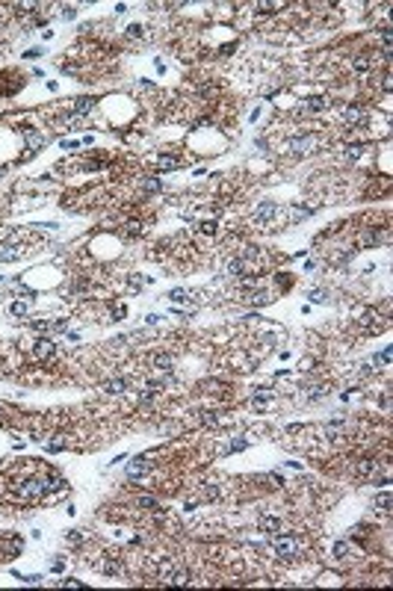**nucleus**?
<instances>
[{"mask_svg": "<svg viewBox=\"0 0 393 591\" xmlns=\"http://www.w3.org/2000/svg\"><path fill=\"white\" fill-rule=\"evenodd\" d=\"M346 553H349V544H346V541H337V544H334V556H337V559H346Z\"/></svg>", "mask_w": 393, "mask_h": 591, "instance_id": "22", "label": "nucleus"}, {"mask_svg": "<svg viewBox=\"0 0 393 591\" xmlns=\"http://www.w3.org/2000/svg\"><path fill=\"white\" fill-rule=\"evenodd\" d=\"M378 243H381V234H378V231H364V234L358 237V245H364V248L378 245Z\"/></svg>", "mask_w": 393, "mask_h": 591, "instance_id": "14", "label": "nucleus"}, {"mask_svg": "<svg viewBox=\"0 0 393 591\" xmlns=\"http://www.w3.org/2000/svg\"><path fill=\"white\" fill-rule=\"evenodd\" d=\"M245 447H248L245 440H234V443H231V450H245Z\"/></svg>", "mask_w": 393, "mask_h": 591, "instance_id": "37", "label": "nucleus"}, {"mask_svg": "<svg viewBox=\"0 0 393 591\" xmlns=\"http://www.w3.org/2000/svg\"><path fill=\"white\" fill-rule=\"evenodd\" d=\"M376 511H381V514H390V494H381V497H376Z\"/></svg>", "mask_w": 393, "mask_h": 591, "instance_id": "17", "label": "nucleus"}, {"mask_svg": "<svg viewBox=\"0 0 393 591\" xmlns=\"http://www.w3.org/2000/svg\"><path fill=\"white\" fill-rule=\"evenodd\" d=\"M24 139H27V151H30V154H33V151H39V148L45 145V136H42L39 130H30V127L24 130Z\"/></svg>", "mask_w": 393, "mask_h": 591, "instance_id": "9", "label": "nucleus"}, {"mask_svg": "<svg viewBox=\"0 0 393 591\" xmlns=\"http://www.w3.org/2000/svg\"><path fill=\"white\" fill-rule=\"evenodd\" d=\"M148 364H151L154 369H166V373L171 369V358H169V355H151V358H148Z\"/></svg>", "mask_w": 393, "mask_h": 591, "instance_id": "15", "label": "nucleus"}, {"mask_svg": "<svg viewBox=\"0 0 393 591\" xmlns=\"http://www.w3.org/2000/svg\"><path fill=\"white\" fill-rule=\"evenodd\" d=\"M308 106L316 113V109H323V106H325V98H310V101H308Z\"/></svg>", "mask_w": 393, "mask_h": 591, "instance_id": "28", "label": "nucleus"}, {"mask_svg": "<svg viewBox=\"0 0 393 591\" xmlns=\"http://www.w3.org/2000/svg\"><path fill=\"white\" fill-rule=\"evenodd\" d=\"M260 266H263V254L248 248L245 254H239L237 261L228 263V272L231 275H260Z\"/></svg>", "mask_w": 393, "mask_h": 591, "instance_id": "1", "label": "nucleus"}, {"mask_svg": "<svg viewBox=\"0 0 393 591\" xmlns=\"http://www.w3.org/2000/svg\"><path fill=\"white\" fill-rule=\"evenodd\" d=\"M204 500H219V488L210 485V482H204Z\"/></svg>", "mask_w": 393, "mask_h": 591, "instance_id": "19", "label": "nucleus"}, {"mask_svg": "<svg viewBox=\"0 0 393 591\" xmlns=\"http://www.w3.org/2000/svg\"><path fill=\"white\" fill-rule=\"evenodd\" d=\"M290 148H293L296 154H310L313 148H316V136H310V133H308V136H299V139L290 142Z\"/></svg>", "mask_w": 393, "mask_h": 591, "instance_id": "7", "label": "nucleus"}, {"mask_svg": "<svg viewBox=\"0 0 393 591\" xmlns=\"http://www.w3.org/2000/svg\"><path fill=\"white\" fill-rule=\"evenodd\" d=\"M160 169H163V172H166V169H177V160H174V157H163V160H160Z\"/></svg>", "mask_w": 393, "mask_h": 591, "instance_id": "24", "label": "nucleus"}, {"mask_svg": "<svg viewBox=\"0 0 393 591\" xmlns=\"http://www.w3.org/2000/svg\"><path fill=\"white\" fill-rule=\"evenodd\" d=\"M169 299H171V302H184V299H189V296H187L184 290H171V293H169Z\"/></svg>", "mask_w": 393, "mask_h": 591, "instance_id": "27", "label": "nucleus"}, {"mask_svg": "<svg viewBox=\"0 0 393 591\" xmlns=\"http://www.w3.org/2000/svg\"><path fill=\"white\" fill-rule=\"evenodd\" d=\"M27 311H30V308H27V302H15V305H12V313H15V316H24Z\"/></svg>", "mask_w": 393, "mask_h": 591, "instance_id": "25", "label": "nucleus"}, {"mask_svg": "<svg viewBox=\"0 0 393 591\" xmlns=\"http://www.w3.org/2000/svg\"><path fill=\"white\" fill-rule=\"evenodd\" d=\"M160 190H163L160 177H151V180H145V192H160Z\"/></svg>", "mask_w": 393, "mask_h": 591, "instance_id": "20", "label": "nucleus"}, {"mask_svg": "<svg viewBox=\"0 0 393 591\" xmlns=\"http://www.w3.org/2000/svg\"><path fill=\"white\" fill-rule=\"evenodd\" d=\"M343 119H346V124H364L367 122V109L364 106H346Z\"/></svg>", "mask_w": 393, "mask_h": 591, "instance_id": "8", "label": "nucleus"}, {"mask_svg": "<svg viewBox=\"0 0 393 591\" xmlns=\"http://www.w3.org/2000/svg\"><path fill=\"white\" fill-rule=\"evenodd\" d=\"M257 529H260V532H278V529H281V521H278L275 514H263L260 521H257Z\"/></svg>", "mask_w": 393, "mask_h": 591, "instance_id": "10", "label": "nucleus"}, {"mask_svg": "<svg viewBox=\"0 0 393 591\" xmlns=\"http://www.w3.org/2000/svg\"><path fill=\"white\" fill-rule=\"evenodd\" d=\"M257 9H263V15H272V9H278V3H260Z\"/></svg>", "mask_w": 393, "mask_h": 591, "instance_id": "35", "label": "nucleus"}, {"mask_svg": "<svg viewBox=\"0 0 393 591\" xmlns=\"http://www.w3.org/2000/svg\"><path fill=\"white\" fill-rule=\"evenodd\" d=\"M278 213H281V207H278L275 201H263V204L255 210V219H257V225H269Z\"/></svg>", "mask_w": 393, "mask_h": 591, "instance_id": "4", "label": "nucleus"}, {"mask_svg": "<svg viewBox=\"0 0 393 591\" xmlns=\"http://www.w3.org/2000/svg\"><path fill=\"white\" fill-rule=\"evenodd\" d=\"M139 505H142V508H154L157 500H154V497H139Z\"/></svg>", "mask_w": 393, "mask_h": 591, "instance_id": "32", "label": "nucleus"}, {"mask_svg": "<svg viewBox=\"0 0 393 591\" xmlns=\"http://www.w3.org/2000/svg\"><path fill=\"white\" fill-rule=\"evenodd\" d=\"M48 494V479H30V482H21L15 488V497L24 503H39Z\"/></svg>", "mask_w": 393, "mask_h": 591, "instance_id": "2", "label": "nucleus"}, {"mask_svg": "<svg viewBox=\"0 0 393 591\" xmlns=\"http://www.w3.org/2000/svg\"><path fill=\"white\" fill-rule=\"evenodd\" d=\"M384 328V322H381V316L378 313H364V319H361V331H367V334H378V331Z\"/></svg>", "mask_w": 393, "mask_h": 591, "instance_id": "6", "label": "nucleus"}, {"mask_svg": "<svg viewBox=\"0 0 393 591\" xmlns=\"http://www.w3.org/2000/svg\"><path fill=\"white\" fill-rule=\"evenodd\" d=\"M103 574L116 576V574H121V565H119V562H103Z\"/></svg>", "mask_w": 393, "mask_h": 591, "instance_id": "23", "label": "nucleus"}, {"mask_svg": "<svg viewBox=\"0 0 393 591\" xmlns=\"http://www.w3.org/2000/svg\"><path fill=\"white\" fill-rule=\"evenodd\" d=\"M89 109H92V98H77V101H74V109H71V119L86 116Z\"/></svg>", "mask_w": 393, "mask_h": 591, "instance_id": "12", "label": "nucleus"}, {"mask_svg": "<svg viewBox=\"0 0 393 591\" xmlns=\"http://www.w3.org/2000/svg\"><path fill=\"white\" fill-rule=\"evenodd\" d=\"M272 547L281 559H296L299 553H302V541L296 535H275L272 538Z\"/></svg>", "mask_w": 393, "mask_h": 591, "instance_id": "3", "label": "nucleus"}, {"mask_svg": "<svg viewBox=\"0 0 393 591\" xmlns=\"http://www.w3.org/2000/svg\"><path fill=\"white\" fill-rule=\"evenodd\" d=\"M201 423H204V426H216V414H213V411H204Z\"/></svg>", "mask_w": 393, "mask_h": 591, "instance_id": "31", "label": "nucleus"}, {"mask_svg": "<svg viewBox=\"0 0 393 591\" xmlns=\"http://www.w3.org/2000/svg\"><path fill=\"white\" fill-rule=\"evenodd\" d=\"M148 467H151V464H148V458H142V455H139L136 461H130V464H127V476H130V479H136V476H142V473H145Z\"/></svg>", "mask_w": 393, "mask_h": 591, "instance_id": "11", "label": "nucleus"}, {"mask_svg": "<svg viewBox=\"0 0 393 591\" xmlns=\"http://www.w3.org/2000/svg\"><path fill=\"white\" fill-rule=\"evenodd\" d=\"M361 151H364V145H352L346 154H349V160H358V157H361Z\"/></svg>", "mask_w": 393, "mask_h": 591, "instance_id": "29", "label": "nucleus"}, {"mask_svg": "<svg viewBox=\"0 0 393 591\" xmlns=\"http://www.w3.org/2000/svg\"><path fill=\"white\" fill-rule=\"evenodd\" d=\"M376 364H384V366L390 364V346H387V349H381V355H376Z\"/></svg>", "mask_w": 393, "mask_h": 591, "instance_id": "26", "label": "nucleus"}, {"mask_svg": "<svg viewBox=\"0 0 393 591\" xmlns=\"http://www.w3.org/2000/svg\"><path fill=\"white\" fill-rule=\"evenodd\" d=\"M139 231H142V228H139V225H136V222H130V228H127V234H130V237H136V234H139Z\"/></svg>", "mask_w": 393, "mask_h": 591, "instance_id": "36", "label": "nucleus"}, {"mask_svg": "<svg viewBox=\"0 0 393 591\" xmlns=\"http://www.w3.org/2000/svg\"><path fill=\"white\" fill-rule=\"evenodd\" d=\"M0 174H3V166H0Z\"/></svg>", "mask_w": 393, "mask_h": 591, "instance_id": "38", "label": "nucleus"}, {"mask_svg": "<svg viewBox=\"0 0 393 591\" xmlns=\"http://www.w3.org/2000/svg\"><path fill=\"white\" fill-rule=\"evenodd\" d=\"M308 296H310V302H316V305H323V302H328V296H325L323 290H310Z\"/></svg>", "mask_w": 393, "mask_h": 591, "instance_id": "21", "label": "nucleus"}, {"mask_svg": "<svg viewBox=\"0 0 393 591\" xmlns=\"http://www.w3.org/2000/svg\"><path fill=\"white\" fill-rule=\"evenodd\" d=\"M355 476H358V479H376L378 476V461L376 458L358 461V464H355Z\"/></svg>", "mask_w": 393, "mask_h": 591, "instance_id": "5", "label": "nucleus"}, {"mask_svg": "<svg viewBox=\"0 0 393 591\" xmlns=\"http://www.w3.org/2000/svg\"><path fill=\"white\" fill-rule=\"evenodd\" d=\"M355 68H361V71H367V68H370L367 56H358V59H355Z\"/></svg>", "mask_w": 393, "mask_h": 591, "instance_id": "34", "label": "nucleus"}, {"mask_svg": "<svg viewBox=\"0 0 393 591\" xmlns=\"http://www.w3.org/2000/svg\"><path fill=\"white\" fill-rule=\"evenodd\" d=\"M74 15H77V9H74V6H65V9H62V18H65V21H71Z\"/></svg>", "mask_w": 393, "mask_h": 591, "instance_id": "33", "label": "nucleus"}, {"mask_svg": "<svg viewBox=\"0 0 393 591\" xmlns=\"http://www.w3.org/2000/svg\"><path fill=\"white\" fill-rule=\"evenodd\" d=\"M0 550H6L9 556H15V553L21 550V541H18V538H15V541H0Z\"/></svg>", "mask_w": 393, "mask_h": 591, "instance_id": "18", "label": "nucleus"}, {"mask_svg": "<svg viewBox=\"0 0 393 591\" xmlns=\"http://www.w3.org/2000/svg\"><path fill=\"white\" fill-rule=\"evenodd\" d=\"M53 355V343L48 337H42L39 343H35V358H51Z\"/></svg>", "mask_w": 393, "mask_h": 591, "instance_id": "16", "label": "nucleus"}, {"mask_svg": "<svg viewBox=\"0 0 393 591\" xmlns=\"http://www.w3.org/2000/svg\"><path fill=\"white\" fill-rule=\"evenodd\" d=\"M201 234H216V222H201Z\"/></svg>", "mask_w": 393, "mask_h": 591, "instance_id": "30", "label": "nucleus"}, {"mask_svg": "<svg viewBox=\"0 0 393 591\" xmlns=\"http://www.w3.org/2000/svg\"><path fill=\"white\" fill-rule=\"evenodd\" d=\"M127 384H130V382H127V379H110V382H106V384H103V390H106V393H113V396H116V393H124V390H127Z\"/></svg>", "mask_w": 393, "mask_h": 591, "instance_id": "13", "label": "nucleus"}]
</instances>
